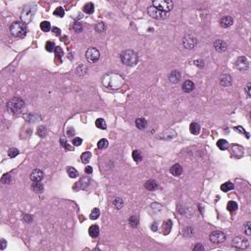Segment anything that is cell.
<instances>
[{"instance_id":"1","label":"cell","mask_w":251,"mask_h":251,"mask_svg":"<svg viewBox=\"0 0 251 251\" xmlns=\"http://www.w3.org/2000/svg\"><path fill=\"white\" fill-rule=\"evenodd\" d=\"M103 85H105L108 89H117L123 85L124 83V79L122 76H120L118 74L110 73L107 74L103 78Z\"/></svg>"},{"instance_id":"2","label":"cell","mask_w":251,"mask_h":251,"mask_svg":"<svg viewBox=\"0 0 251 251\" xmlns=\"http://www.w3.org/2000/svg\"><path fill=\"white\" fill-rule=\"evenodd\" d=\"M121 61L126 66H133L138 61V56L136 52L132 49H126L121 53Z\"/></svg>"},{"instance_id":"3","label":"cell","mask_w":251,"mask_h":251,"mask_svg":"<svg viewBox=\"0 0 251 251\" xmlns=\"http://www.w3.org/2000/svg\"><path fill=\"white\" fill-rule=\"evenodd\" d=\"M37 5L35 4H29V5L25 6V8L23 9L22 14H21V20L23 23L25 24H30L33 21V16L37 13Z\"/></svg>"},{"instance_id":"4","label":"cell","mask_w":251,"mask_h":251,"mask_svg":"<svg viewBox=\"0 0 251 251\" xmlns=\"http://www.w3.org/2000/svg\"><path fill=\"white\" fill-rule=\"evenodd\" d=\"M27 25L23 22H14L10 26V33L15 37H23L27 33Z\"/></svg>"},{"instance_id":"5","label":"cell","mask_w":251,"mask_h":251,"mask_svg":"<svg viewBox=\"0 0 251 251\" xmlns=\"http://www.w3.org/2000/svg\"><path fill=\"white\" fill-rule=\"evenodd\" d=\"M25 106V102L22 98L20 97H13L12 99L8 101L7 103V108L10 112L12 113H18L20 112Z\"/></svg>"},{"instance_id":"6","label":"cell","mask_w":251,"mask_h":251,"mask_svg":"<svg viewBox=\"0 0 251 251\" xmlns=\"http://www.w3.org/2000/svg\"><path fill=\"white\" fill-rule=\"evenodd\" d=\"M152 6L166 13H169L174 8L173 2L170 0H155L152 2Z\"/></svg>"},{"instance_id":"7","label":"cell","mask_w":251,"mask_h":251,"mask_svg":"<svg viewBox=\"0 0 251 251\" xmlns=\"http://www.w3.org/2000/svg\"><path fill=\"white\" fill-rule=\"evenodd\" d=\"M149 16L153 18V19H157V20H164L167 19L169 17V13L163 12V11L159 10V9L153 7V6H150L147 10Z\"/></svg>"},{"instance_id":"8","label":"cell","mask_w":251,"mask_h":251,"mask_svg":"<svg viewBox=\"0 0 251 251\" xmlns=\"http://www.w3.org/2000/svg\"><path fill=\"white\" fill-rule=\"evenodd\" d=\"M85 58L89 63H95L100 58V52L94 47H90L85 52Z\"/></svg>"},{"instance_id":"9","label":"cell","mask_w":251,"mask_h":251,"mask_svg":"<svg viewBox=\"0 0 251 251\" xmlns=\"http://www.w3.org/2000/svg\"><path fill=\"white\" fill-rule=\"evenodd\" d=\"M182 45L185 49H194L197 45V39L193 35H188L182 38Z\"/></svg>"},{"instance_id":"10","label":"cell","mask_w":251,"mask_h":251,"mask_svg":"<svg viewBox=\"0 0 251 251\" xmlns=\"http://www.w3.org/2000/svg\"><path fill=\"white\" fill-rule=\"evenodd\" d=\"M209 238L213 243H222L226 240V234L221 230H214L211 232Z\"/></svg>"},{"instance_id":"11","label":"cell","mask_w":251,"mask_h":251,"mask_svg":"<svg viewBox=\"0 0 251 251\" xmlns=\"http://www.w3.org/2000/svg\"><path fill=\"white\" fill-rule=\"evenodd\" d=\"M232 245L237 248H240V249H244V248L248 247L249 242L244 236H236V238L232 239Z\"/></svg>"},{"instance_id":"12","label":"cell","mask_w":251,"mask_h":251,"mask_svg":"<svg viewBox=\"0 0 251 251\" xmlns=\"http://www.w3.org/2000/svg\"><path fill=\"white\" fill-rule=\"evenodd\" d=\"M236 69H238L239 71H246L249 68V63H248L247 59L245 57H239L236 60V64H234Z\"/></svg>"},{"instance_id":"13","label":"cell","mask_w":251,"mask_h":251,"mask_svg":"<svg viewBox=\"0 0 251 251\" xmlns=\"http://www.w3.org/2000/svg\"><path fill=\"white\" fill-rule=\"evenodd\" d=\"M44 175L43 172L39 169H35V170L33 171V173L31 174V180L33 182H40V180L43 178Z\"/></svg>"},{"instance_id":"14","label":"cell","mask_w":251,"mask_h":251,"mask_svg":"<svg viewBox=\"0 0 251 251\" xmlns=\"http://www.w3.org/2000/svg\"><path fill=\"white\" fill-rule=\"evenodd\" d=\"M227 47L228 45L226 43L224 40L222 39H217L214 41V48L216 49V51L218 52H224L227 50Z\"/></svg>"},{"instance_id":"15","label":"cell","mask_w":251,"mask_h":251,"mask_svg":"<svg viewBox=\"0 0 251 251\" xmlns=\"http://www.w3.org/2000/svg\"><path fill=\"white\" fill-rule=\"evenodd\" d=\"M232 83V79L230 75H223L220 78V85L224 87H230Z\"/></svg>"},{"instance_id":"16","label":"cell","mask_w":251,"mask_h":251,"mask_svg":"<svg viewBox=\"0 0 251 251\" xmlns=\"http://www.w3.org/2000/svg\"><path fill=\"white\" fill-rule=\"evenodd\" d=\"M180 78H182V74H180V72L178 71V70H175V71L171 72V74L169 75V81H170L172 83H178V81H180Z\"/></svg>"},{"instance_id":"17","label":"cell","mask_w":251,"mask_h":251,"mask_svg":"<svg viewBox=\"0 0 251 251\" xmlns=\"http://www.w3.org/2000/svg\"><path fill=\"white\" fill-rule=\"evenodd\" d=\"M220 24L223 28H230V27H232V24H234V19H232L230 16H224L221 19Z\"/></svg>"},{"instance_id":"18","label":"cell","mask_w":251,"mask_h":251,"mask_svg":"<svg viewBox=\"0 0 251 251\" xmlns=\"http://www.w3.org/2000/svg\"><path fill=\"white\" fill-rule=\"evenodd\" d=\"M170 173L175 177H178L182 174V167L180 164H175L170 168Z\"/></svg>"},{"instance_id":"19","label":"cell","mask_w":251,"mask_h":251,"mask_svg":"<svg viewBox=\"0 0 251 251\" xmlns=\"http://www.w3.org/2000/svg\"><path fill=\"white\" fill-rule=\"evenodd\" d=\"M195 85H194V83L190 80L185 81L184 83H182V90L184 92H191L192 90L194 89Z\"/></svg>"},{"instance_id":"20","label":"cell","mask_w":251,"mask_h":251,"mask_svg":"<svg viewBox=\"0 0 251 251\" xmlns=\"http://www.w3.org/2000/svg\"><path fill=\"white\" fill-rule=\"evenodd\" d=\"M144 186H145V188L147 189V190L153 191V190H155V189L158 188V184L154 180H148L147 182H145Z\"/></svg>"},{"instance_id":"21","label":"cell","mask_w":251,"mask_h":251,"mask_svg":"<svg viewBox=\"0 0 251 251\" xmlns=\"http://www.w3.org/2000/svg\"><path fill=\"white\" fill-rule=\"evenodd\" d=\"M31 189L37 193H41L44 190V186L40 182H33V184H31Z\"/></svg>"},{"instance_id":"22","label":"cell","mask_w":251,"mask_h":251,"mask_svg":"<svg viewBox=\"0 0 251 251\" xmlns=\"http://www.w3.org/2000/svg\"><path fill=\"white\" fill-rule=\"evenodd\" d=\"M147 121H146L144 118H137L135 120V126H136L137 128L139 130H144V128L147 126Z\"/></svg>"},{"instance_id":"23","label":"cell","mask_w":251,"mask_h":251,"mask_svg":"<svg viewBox=\"0 0 251 251\" xmlns=\"http://www.w3.org/2000/svg\"><path fill=\"white\" fill-rule=\"evenodd\" d=\"M172 227H173V223H172L171 220H167L166 222H165L164 224H163V234L166 236V234H170L171 230H172Z\"/></svg>"},{"instance_id":"24","label":"cell","mask_w":251,"mask_h":251,"mask_svg":"<svg viewBox=\"0 0 251 251\" xmlns=\"http://www.w3.org/2000/svg\"><path fill=\"white\" fill-rule=\"evenodd\" d=\"M89 234L91 237H97L99 234V228L97 225H92L90 226L89 230Z\"/></svg>"},{"instance_id":"25","label":"cell","mask_w":251,"mask_h":251,"mask_svg":"<svg viewBox=\"0 0 251 251\" xmlns=\"http://www.w3.org/2000/svg\"><path fill=\"white\" fill-rule=\"evenodd\" d=\"M83 10L85 13H87V14H92V13L94 12V5L93 3H91V2H89V3L85 4L83 7Z\"/></svg>"},{"instance_id":"26","label":"cell","mask_w":251,"mask_h":251,"mask_svg":"<svg viewBox=\"0 0 251 251\" xmlns=\"http://www.w3.org/2000/svg\"><path fill=\"white\" fill-rule=\"evenodd\" d=\"M189 130H190V132L192 133V134H198L200 132V126L198 125L197 123H191L190 126H189Z\"/></svg>"},{"instance_id":"27","label":"cell","mask_w":251,"mask_h":251,"mask_svg":"<svg viewBox=\"0 0 251 251\" xmlns=\"http://www.w3.org/2000/svg\"><path fill=\"white\" fill-rule=\"evenodd\" d=\"M81 159L83 164H89L90 159H91V153H90L89 151H85V152H83V154H81Z\"/></svg>"},{"instance_id":"28","label":"cell","mask_w":251,"mask_h":251,"mask_svg":"<svg viewBox=\"0 0 251 251\" xmlns=\"http://www.w3.org/2000/svg\"><path fill=\"white\" fill-rule=\"evenodd\" d=\"M234 188V184H232L230 182H225V184H223L221 185V189H222V191H224V192L230 191V190H232Z\"/></svg>"},{"instance_id":"29","label":"cell","mask_w":251,"mask_h":251,"mask_svg":"<svg viewBox=\"0 0 251 251\" xmlns=\"http://www.w3.org/2000/svg\"><path fill=\"white\" fill-rule=\"evenodd\" d=\"M76 72L79 76H85V74H87V67L85 65H80L77 67Z\"/></svg>"},{"instance_id":"30","label":"cell","mask_w":251,"mask_h":251,"mask_svg":"<svg viewBox=\"0 0 251 251\" xmlns=\"http://www.w3.org/2000/svg\"><path fill=\"white\" fill-rule=\"evenodd\" d=\"M217 146L221 149V150H226L229 146V142H228L226 139H219L217 141Z\"/></svg>"},{"instance_id":"31","label":"cell","mask_w":251,"mask_h":251,"mask_svg":"<svg viewBox=\"0 0 251 251\" xmlns=\"http://www.w3.org/2000/svg\"><path fill=\"white\" fill-rule=\"evenodd\" d=\"M113 205L116 209H121L122 207L124 206V201L121 197H116L114 200H113Z\"/></svg>"},{"instance_id":"32","label":"cell","mask_w":251,"mask_h":251,"mask_svg":"<svg viewBox=\"0 0 251 251\" xmlns=\"http://www.w3.org/2000/svg\"><path fill=\"white\" fill-rule=\"evenodd\" d=\"M67 173H68V176L72 178H76L78 177V171H77L74 167H68Z\"/></svg>"},{"instance_id":"33","label":"cell","mask_w":251,"mask_h":251,"mask_svg":"<svg viewBox=\"0 0 251 251\" xmlns=\"http://www.w3.org/2000/svg\"><path fill=\"white\" fill-rule=\"evenodd\" d=\"M47 134V128L45 126H39L37 128V135L40 137H44Z\"/></svg>"},{"instance_id":"34","label":"cell","mask_w":251,"mask_h":251,"mask_svg":"<svg viewBox=\"0 0 251 251\" xmlns=\"http://www.w3.org/2000/svg\"><path fill=\"white\" fill-rule=\"evenodd\" d=\"M40 29H41V31H45V33L49 31H50V29H51V25H50V23L47 22V21L41 22V23H40Z\"/></svg>"},{"instance_id":"35","label":"cell","mask_w":251,"mask_h":251,"mask_svg":"<svg viewBox=\"0 0 251 251\" xmlns=\"http://www.w3.org/2000/svg\"><path fill=\"white\" fill-rule=\"evenodd\" d=\"M227 208L230 212H234V211H236L238 206H237V203L236 201H229L227 205Z\"/></svg>"},{"instance_id":"36","label":"cell","mask_w":251,"mask_h":251,"mask_svg":"<svg viewBox=\"0 0 251 251\" xmlns=\"http://www.w3.org/2000/svg\"><path fill=\"white\" fill-rule=\"evenodd\" d=\"M132 156L133 161H135L136 163L140 162L141 160H142V155H141V153L139 152L138 150H134V151H133L132 154Z\"/></svg>"},{"instance_id":"37","label":"cell","mask_w":251,"mask_h":251,"mask_svg":"<svg viewBox=\"0 0 251 251\" xmlns=\"http://www.w3.org/2000/svg\"><path fill=\"white\" fill-rule=\"evenodd\" d=\"M108 144H109V142H108L107 139L102 138L97 142V147H98L99 149H106L108 147Z\"/></svg>"},{"instance_id":"38","label":"cell","mask_w":251,"mask_h":251,"mask_svg":"<svg viewBox=\"0 0 251 251\" xmlns=\"http://www.w3.org/2000/svg\"><path fill=\"white\" fill-rule=\"evenodd\" d=\"M95 126L98 128H101V130H105L107 128V125H106V122L104 121L103 119H97L95 122Z\"/></svg>"},{"instance_id":"39","label":"cell","mask_w":251,"mask_h":251,"mask_svg":"<svg viewBox=\"0 0 251 251\" xmlns=\"http://www.w3.org/2000/svg\"><path fill=\"white\" fill-rule=\"evenodd\" d=\"M94 29H95V31H97V33H103V31H105V30H106V25H105V23H103V22L98 23V24H96V25H95Z\"/></svg>"},{"instance_id":"40","label":"cell","mask_w":251,"mask_h":251,"mask_svg":"<svg viewBox=\"0 0 251 251\" xmlns=\"http://www.w3.org/2000/svg\"><path fill=\"white\" fill-rule=\"evenodd\" d=\"M99 216H100V210H99L98 208H94L89 215V218L91 219V220H96Z\"/></svg>"},{"instance_id":"41","label":"cell","mask_w":251,"mask_h":251,"mask_svg":"<svg viewBox=\"0 0 251 251\" xmlns=\"http://www.w3.org/2000/svg\"><path fill=\"white\" fill-rule=\"evenodd\" d=\"M19 153H20L19 149L14 148V147L10 148V149H9V150H8V156H9V157H10V158H15L16 156L19 155Z\"/></svg>"},{"instance_id":"42","label":"cell","mask_w":251,"mask_h":251,"mask_svg":"<svg viewBox=\"0 0 251 251\" xmlns=\"http://www.w3.org/2000/svg\"><path fill=\"white\" fill-rule=\"evenodd\" d=\"M55 48H56V46H55V43H54V42L47 41L46 43H45V49H46V51L53 52V51H55Z\"/></svg>"},{"instance_id":"43","label":"cell","mask_w":251,"mask_h":251,"mask_svg":"<svg viewBox=\"0 0 251 251\" xmlns=\"http://www.w3.org/2000/svg\"><path fill=\"white\" fill-rule=\"evenodd\" d=\"M54 15L56 17H59V18H63L65 16V10L63 9V7H57L54 11Z\"/></svg>"},{"instance_id":"44","label":"cell","mask_w":251,"mask_h":251,"mask_svg":"<svg viewBox=\"0 0 251 251\" xmlns=\"http://www.w3.org/2000/svg\"><path fill=\"white\" fill-rule=\"evenodd\" d=\"M1 182L3 184H8L11 182V175L10 174H4L3 176H2L1 178Z\"/></svg>"},{"instance_id":"45","label":"cell","mask_w":251,"mask_h":251,"mask_svg":"<svg viewBox=\"0 0 251 251\" xmlns=\"http://www.w3.org/2000/svg\"><path fill=\"white\" fill-rule=\"evenodd\" d=\"M234 130H236V132H240L241 134H244L246 137H247V138H249V134H248V132H246V130H244V128H243L241 126H236V128H234Z\"/></svg>"},{"instance_id":"46","label":"cell","mask_w":251,"mask_h":251,"mask_svg":"<svg viewBox=\"0 0 251 251\" xmlns=\"http://www.w3.org/2000/svg\"><path fill=\"white\" fill-rule=\"evenodd\" d=\"M73 29H74V31H77V33H81V31H83V25L81 24V23H79V22H76L74 24V26H73Z\"/></svg>"},{"instance_id":"47","label":"cell","mask_w":251,"mask_h":251,"mask_svg":"<svg viewBox=\"0 0 251 251\" xmlns=\"http://www.w3.org/2000/svg\"><path fill=\"white\" fill-rule=\"evenodd\" d=\"M130 225L132 227L135 228L137 225H138V220H137V217L136 216H132L130 218Z\"/></svg>"},{"instance_id":"48","label":"cell","mask_w":251,"mask_h":251,"mask_svg":"<svg viewBox=\"0 0 251 251\" xmlns=\"http://www.w3.org/2000/svg\"><path fill=\"white\" fill-rule=\"evenodd\" d=\"M55 55L57 56L59 59H61V57H63V55H64V51H63V49L61 48V47L59 46H56L55 48Z\"/></svg>"},{"instance_id":"49","label":"cell","mask_w":251,"mask_h":251,"mask_svg":"<svg viewBox=\"0 0 251 251\" xmlns=\"http://www.w3.org/2000/svg\"><path fill=\"white\" fill-rule=\"evenodd\" d=\"M251 223L250 222H246L245 223V227H244V232H245V234H247V236H250L251 234Z\"/></svg>"},{"instance_id":"50","label":"cell","mask_w":251,"mask_h":251,"mask_svg":"<svg viewBox=\"0 0 251 251\" xmlns=\"http://www.w3.org/2000/svg\"><path fill=\"white\" fill-rule=\"evenodd\" d=\"M72 143H73L75 146H80L81 144L83 143V139L80 138V137H76V138H74V139H73Z\"/></svg>"},{"instance_id":"51","label":"cell","mask_w":251,"mask_h":251,"mask_svg":"<svg viewBox=\"0 0 251 251\" xmlns=\"http://www.w3.org/2000/svg\"><path fill=\"white\" fill-rule=\"evenodd\" d=\"M194 251H204V246L202 245L201 243H197L193 248Z\"/></svg>"},{"instance_id":"52","label":"cell","mask_w":251,"mask_h":251,"mask_svg":"<svg viewBox=\"0 0 251 251\" xmlns=\"http://www.w3.org/2000/svg\"><path fill=\"white\" fill-rule=\"evenodd\" d=\"M23 219H24V221L26 222V223H31V221H33V217L31 216V215H24V217H23Z\"/></svg>"},{"instance_id":"53","label":"cell","mask_w":251,"mask_h":251,"mask_svg":"<svg viewBox=\"0 0 251 251\" xmlns=\"http://www.w3.org/2000/svg\"><path fill=\"white\" fill-rule=\"evenodd\" d=\"M250 89H251V83H247V85H246L245 89H244V90H245V92H246V95H247V97H250V94H251Z\"/></svg>"},{"instance_id":"54","label":"cell","mask_w":251,"mask_h":251,"mask_svg":"<svg viewBox=\"0 0 251 251\" xmlns=\"http://www.w3.org/2000/svg\"><path fill=\"white\" fill-rule=\"evenodd\" d=\"M52 31H53L54 35H57V37H60V35H61V30L59 28H56V27H54V28H52Z\"/></svg>"},{"instance_id":"55","label":"cell","mask_w":251,"mask_h":251,"mask_svg":"<svg viewBox=\"0 0 251 251\" xmlns=\"http://www.w3.org/2000/svg\"><path fill=\"white\" fill-rule=\"evenodd\" d=\"M194 64H195L196 66H198L199 68H203V67H204V61H203V60H195V61H194Z\"/></svg>"},{"instance_id":"56","label":"cell","mask_w":251,"mask_h":251,"mask_svg":"<svg viewBox=\"0 0 251 251\" xmlns=\"http://www.w3.org/2000/svg\"><path fill=\"white\" fill-rule=\"evenodd\" d=\"M85 172L87 174H89V175H90V174H92V172H93V169H92V167H90V166H87L85 168Z\"/></svg>"},{"instance_id":"57","label":"cell","mask_w":251,"mask_h":251,"mask_svg":"<svg viewBox=\"0 0 251 251\" xmlns=\"http://www.w3.org/2000/svg\"><path fill=\"white\" fill-rule=\"evenodd\" d=\"M6 240L5 239H1V247H0V249L1 250H4L5 249V247H6Z\"/></svg>"},{"instance_id":"58","label":"cell","mask_w":251,"mask_h":251,"mask_svg":"<svg viewBox=\"0 0 251 251\" xmlns=\"http://www.w3.org/2000/svg\"><path fill=\"white\" fill-rule=\"evenodd\" d=\"M60 143H61V145H62L63 147H66L67 144H68V142H67V140L65 138H61L60 139Z\"/></svg>"},{"instance_id":"59","label":"cell","mask_w":251,"mask_h":251,"mask_svg":"<svg viewBox=\"0 0 251 251\" xmlns=\"http://www.w3.org/2000/svg\"><path fill=\"white\" fill-rule=\"evenodd\" d=\"M157 223H153L152 225H151V230H153V232H156L157 230Z\"/></svg>"},{"instance_id":"60","label":"cell","mask_w":251,"mask_h":251,"mask_svg":"<svg viewBox=\"0 0 251 251\" xmlns=\"http://www.w3.org/2000/svg\"><path fill=\"white\" fill-rule=\"evenodd\" d=\"M75 134V132H74V130H70V128H69V130H68V135H69V136H73V135Z\"/></svg>"}]
</instances>
